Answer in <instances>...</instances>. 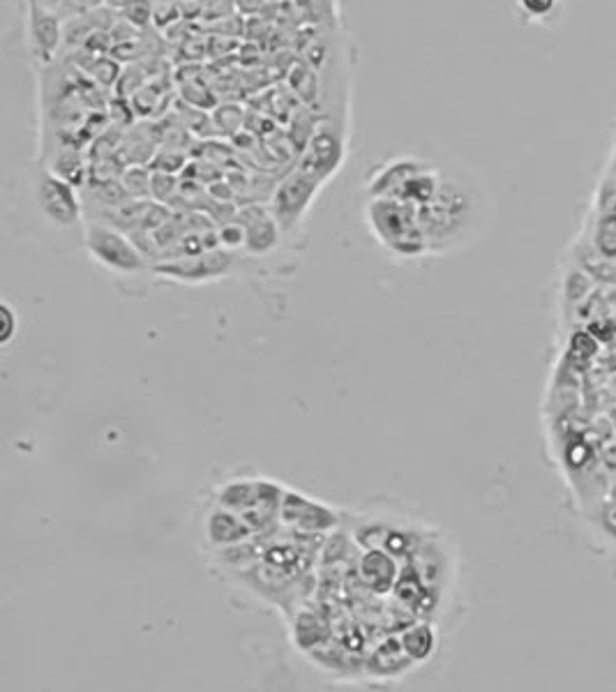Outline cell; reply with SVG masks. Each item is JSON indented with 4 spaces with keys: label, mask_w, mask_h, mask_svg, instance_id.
I'll return each mask as SVG.
<instances>
[{
    "label": "cell",
    "mask_w": 616,
    "mask_h": 692,
    "mask_svg": "<svg viewBox=\"0 0 616 692\" xmlns=\"http://www.w3.org/2000/svg\"><path fill=\"white\" fill-rule=\"evenodd\" d=\"M439 192L427 206L418 208L430 254H443L460 247L476 233L483 220L485 199L476 180L462 167L441 164Z\"/></svg>",
    "instance_id": "cell-1"
},
{
    "label": "cell",
    "mask_w": 616,
    "mask_h": 692,
    "mask_svg": "<svg viewBox=\"0 0 616 692\" xmlns=\"http://www.w3.org/2000/svg\"><path fill=\"white\" fill-rule=\"evenodd\" d=\"M363 220L370 236L393 259L413 261L430 254L418 208L409 203L388 197H370L365 201Z\"/></svg>",
    "instance_id": "cell-2"
},
{
    "label": "cell",
    "mask_w": 616,
    "mask_h": 692,
    "mask_svg": "<svg viewBox=\"0 0 616 692\" xmlns=\"http://www.w3.org/2000/svg\"><path fill=\"white\" fill-rule=\"evenodd\" d=\"M284 490L287 487L273 478H229L215 487L213 501L243 515L257 536H273L282 529L280 508Z\"/></svg>",
    "instance_id": "cell-3"
},
{
    "label": "cell",
    "mask_w": 616,
    "mask_h": 692,
    "mask_svg": "<svg viewBox=\"0 0 616 692\" xmlns=\"http://www.w3.org/2000/svg\"><path fill=\"white\" fill-rule=\"evenodd\" d=\"M84 247L88 257L97 266L107 268L116 275H141L153 270V263L134 243L130 233L120 231L111 224L86 220L84 224Z\"/></svg>",
    "instance_id": "cell-4"
},
{
    "label": "cell",
    "mask_w": 616,
    "mask_h": 692,
    "mask_svg": "<svg viewBox=\"0 0 616 692\" xmlns=\"http://www.w3.org/2000/svg\"><path fill=\"white\" fill-rule=\"evenodd\" d=\"M323 187L326 185L321 180L300 167L291 169L287 176L277 180L275 190L268 197V208L273 210L275 220L280 222L284 238H294L303 231L307 213L312 210Z\"/></svg>",
    "instance_id": "cell-5"
},
{
    "label": "cell",
    "mask_w": 616,
    "mask_h": 692,
    "mask_svg": "<svg viewBox=\"0 0 616 692\" xmlns=\"http://www.w3.org/2000/svg\"><path fill=\"white\" fill-rule=\"evenodd\" d=\"M35 203L44 220L58 229H70L84 217V199L79 197L77 187L56 176L47 167H40L33 180Z\"/></svg>",
    "instance_id": "cell-6"
},
{
    "label": "cell",
    "mask_w": 616,
    "mask_h": 692,
    "mask_svg": "<svg viewBox=\"0 0 616 692\" xmlns=\"http://www.w3.org/2000/svg\"><path fill=\"white\" fill-rule=\"evenodd\" d=\"M342 513L326 501L314 499V496L287 487L282 496L280 524L282 529L305 533V536L328 538L342 526Z\"/></svg>",
    "instance_id": "cell-7"
},
{
    "label": "cell",
    "mask_w": 616,
    "mask_h": 692,
    "mask_svg": "<svg viewBox=\"0 0 616 692\" xmlns=\"http://www.w3.org/2000/svg\"><path fill=\"white\" fill-rule=\"evenodd\" d=\"M238 266V257L234 250L217 247V250L187 254V257H176L167 261L153 263L150 273L164 277V280L178 284H204L215 282L231 275Z\"/></svg>",
    "instance_id": "cell-8"
},
{
    "label": "cell",
    "mask_w": 616,
    "mask_h": 692,
    "mask_svg": "<svg viewBox=\"0 0 616 692\" xmlns=\"http://www.w3.org/2000/svg\"><path fill=\"white\" fill-rule=\"evenodd\" d=\"M353 540L360 547H381L397 559L409 561L425 543V533L418 531L409 522H397L393 517H360Z\"/></svg>",
    "instance_id": "cell-9"
},
{
    "label": "cell",
    "mask_w": 616,
    "mask_h": 692,
    "mask_svg": "<svg viewBox=\"0 0 616 692\" xmlns=\"http://www.w3.org/2000/svg\"><path fill=\"white\" fill-rule=\"evenodd\" d=\"M344 160H347V134L333 120H328V123H321L310 134L296 167L312 173L314 178L326 185L330 178L337 176Z\"/></svg>",
    "instance_id": "cell-10"
},
{
    "label": "cell",
    "mask_w": 616,
    "mask_h": 692,
    "mask_svg": "<svg viewBox=\"0 0 616 692\" xmlns=\"http://www.w3.org/2000/svg\"><path fill=\"white\" fill-rule=\"evenodd\" d=\"M65 37V26L60 12L49 10L37 3L26 0V44L28 56L37 67H47L58 56L60 44Z\"/></svg>",
    "instance_id": "cell-11"
},
{
    "label": "cell",
    "mask_w": 616,
    "mask_h": 692,
    "mask_svg": "<svg viewBox=\"0 0 616 692\" xmlns=\"http://www.w3.org/2000/svg\"><path fill=\"white\" fill-rule=\"evenodd\" d=\"M234 217L243 229V250L250 257H268L282 245L284 233L268 203H247Z\"/></svg>",
    "instance_id": "cell-12"
},
{
    "label": "cell",
    "mask_w": 616,
    "mask_h": 692,
    "mask_svg": "<svg viewBox=\"0 0 616 692\" xmlns=\"http://www.w3.org/2000/svg\"><path fill=\"white\" fill-rule=\"evenodd\" d=\"M201 533H204V540L210 547V552L245 543V540L257 536L243 515H238L236 510L220 506V503H215L213 499L208 503L204 519H201Z\"/></svg>",
    "instance_id": "cell-13"
},
{
    "label": "cell",
    "mask_w": 616,
    "mask_h": 692,
    "mask_svg": "<svg viewBox=\"0 0 616 692\" xmlns=\"http://www.w3.org/2000/svg\"><path fill=\"white\" fill-rule=\"evenodd\" d=\"M356 573L360 584L365 586L372 596H390L395 591L397 579H400L402 566L400 559L381 547H365L358 556Z\"/></svg>",
    "instance_id": "cell-14"
},
{
    "label": "cell",
    "mask_w": 616,
    "mask_h": 692,
    "mask_svg": "<svg viewBox=\"0 0 616 692\" xmlns=\"http://www.w3.org/2000/svg\"><path fill=\"white\" fill-rule=\"evenodd\" d=\"M291 619V639L296 649L303 653H317L328 649L333 642V619L326 609L319 607H298Z\"/></svg>",
    "instance_id": "cell-15"
},
{
    "label": "cell",
    "mask_w": 616,
    "mask_h": 692,
    "mask_svg": "<svg viewBox=\"0 0 616 692\" xmlns=\"http://www.w3.org/2000/svg\"><path fill=\"white\" fill-rule=\"evenodd\" d=\"M413 667L416 665H413L411 658L404 653L402 642L397 635L383 637L381 642L374 644L372 649L367 651V658L363 663L365 674L377 681L402 679V676L409 674Z\"/></svg>",
    "instance_id": "cell-16"
},
{
    "label": "cell",
    "mask_w": 616,
    "mask_h": 692,
    "mask_svg": "<svg viewBox=\"0 0 616 692\" xmlns=\"http://www.w3.org/2000/svg\"><path fill=\"white\" fill-rule=\"evenodd\" d=\"M397 637H400L404 653H407L411 663L416 667L430 663L434 653H437L439 635H437V628H434L430 621L425 619L411 621L409 626L402 628V633Z\"/></svg>",
    "instance_id": "cell-17"
},
{
    "label": "cell",
    "mask_w": 616,
    "mask_h": 692,
    "mask_svg": "<svg viewBox=\"0 0 616 692\" xmlns=\"http://www.w3.org/2000/svg\"><path fill=\"white\" fill-rule=\"evenodd\" d=\"M49 171H54L56 176L65 178L67 183H72L74 187H84L88 178V164L81 153L74 146H63L58 148V153H54L51 162L44 164Z\"/></svg>",
    "instance_id": "cell-18"
},
{
    "label": "cell",
    "mask_w": 616,
    "mask_h": 692,
    "mask_svg": "<svg viewBox=\"0 0 616 692\" xmlns=\"http://www.w3.org/2000/svg\"><path fill=\"white\" fill-rule=\"evenodd\" d=\"M591 280H589V275H584L582 270H577V268H570L566 275H563V287H561V293H563V303H566V307H580L584 300H589V291H591Z\"/></svg>",
    "instance_id": "cell-19"
},
{
    "label": "cell",
    "mask_w": 616,
    "mask_h": 692,
    "mask_svg": "<svg viewBox=\"0 0 616 692\" xmlns=\"http://www.w3.org/2000/svg\"><path fill=\"white\" fill-rule=\"evenodd\" d=\"M517 10L529 21H547L559 12L561 0H515Z\"/></svg>",
    "instance_id": "cell-20"
},
{
    "label": "cell",
    "mask_w": 616,
    "mask_h": 692,
    "mask_svg": "<svg viewBox=\"0 0 616 692\" xmlns=\"http://www.w3.org/2000/svg\"><path fill=\"white\" fill-rule=\"evenodd\" d=\"M120 12H123V17H125L127 24L139 26V28L148 26L150 19L155 17L150 0H130V3H127Z\"/></svg>",
    "instance_id": "cell-21"
},
{
    "label": "cell",
    "mask_w": 616,
    "mask_h": 692,
    "mask_svg": "<svg viewBox=\"0 0 616 692\" xmlns=\"http://www.w3.org/2000/svg\"><path fill=\"white\" fill-rule=\"evenodd\" d=\"M19 333V314L10 303L0 305V344L7 346Z\"/></svg>",
    "instance_id": "cell-22"
},
{
    "label": "cell",
    "mask_w": 616,
    "mask_h": 692,
    "mask_svg": "<svg viewBox=\"0 0 616 692\" xmlns=\"http://www.w3.org/2000/svg\"><path fill=\"white\" fill-rule=\"evenodd\" d=\"M598 522L607 536L616 540V503L605 499V506L598 510Z\"/></svg>",
    "instance_id": "cell-23"
},
{
    "label": "cell",
    "mask_w": 616,
    "mask_h": 692,
    "mask_svg": "<svg viewBox=\"0 0 616 692\" xmlns=\"http://www.w3.org/2000/svg\"><path fill=\"white\" fill-rule=\"evenodd\" d=\"M603 393H605L607 409H610V406H614V404H616V372H614V374H610V376H607V388L603 390Z\"/></svg>",
    "instance_id": "cell-24"
},
{
    "label": "cell",
    "mask_w": 616,
    "mask_h": 692,
    "mask_svg": "<svg viewBox=\"0 0 616 692\" xmlns=\"http://www.w3.org/2000/svg\"><path fill=\"white\" fill-rule=\"evenodd\" d=\"M607 416H610L612 425H614V430H616V404H614V406H610V409H607Z\"/></svg>",
    "instance_id": "cell-25"
}]
</instances>
